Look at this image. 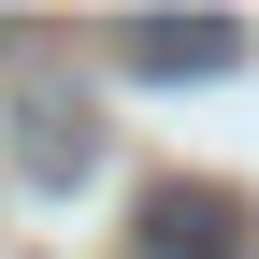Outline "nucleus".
Here are the masks:
<instances>
[{"instance_id":"1","label":"nucleus","mask_w":259,"mask_h":259,"mask_svg":"<svg viewBox=\"0 0 259 259\" xmlns=\"http://www.w3.org/2000/svg\"><path fill=\"white\" fill-rule=\"evenodd\" d=\"M144 259H245L231 187H144Z\"/></svg>"},{"instance_id":"2","label":"nucleus","mask_w":259,"mask_h":259,"mask_svg":"<svg viewBox=\"0 0 259 259\" xmlns=\"http://www.w3.org/2000/svg\"><path fill=\"white\" fill-rule=\"evenodd\" d=\"M130 72H158V87H187V72H245V29H130Z\"/></svg>"}]
</instances>
